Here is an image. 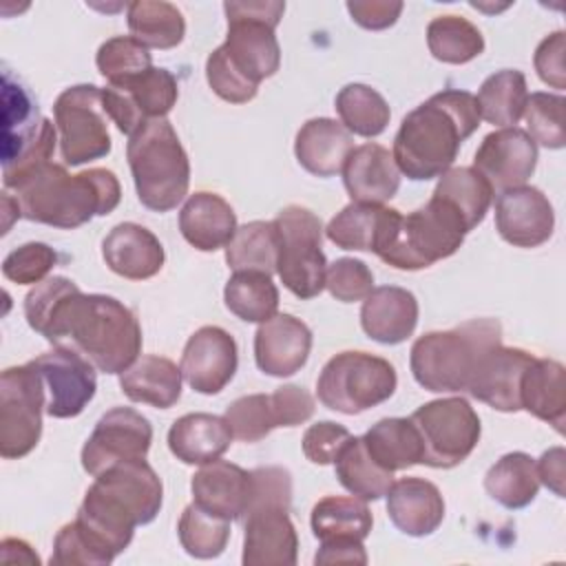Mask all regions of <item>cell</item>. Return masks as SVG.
<instances>
[{
    "label": "cell",
    "mask_w": 566,
    "mask_h": 566,
    "mask_svg": "<svg viewBox=\"0 0 566 566\" xmlns=\"http://www.w3.org/2000/svg\"><path fill=\"white\" fill-rule=\"evenodd\" d=\"M31 329L73 347L97 371L122 374L142 352V327L130 307L106 294H84L66 276H49L24 296Z\"/></svg>",
    "instance_id": "obj_1"
},
{
    "label": "cell",
    "mask_w": 566,
    "mask_h": 566,
    "mask_svg": "<svg viewBox=\"0 0 566 566\" xmlns=\"http://www.w3.org/2000/svg\"><path fill=\"white\" fill-rule=\"evenodd\" d=\"M228 38L206 60L210 88L230 104L250 102L259 84L281 66V46L274 35L285 2H226Z\"/></svg>",
    "instance_id": "obj_2"
},
{
    "label": "cell",
    "mask_w": 566,
    "mask_h": 566,
    "mask_svg": "<svg viewBox=\"0 0 566 566\" xmlns=\"http://www.w3.org/2000/svg\"><path fill=\"white\" fill-rule=\"evenodd\" d=\"M161 500V480L146 458L119 462L95 475L75 522L115 559L130 544L135 526L157 517Z\"/></svg>",
    "instance_id": "obj_3"
},
{
    "label": "cell",
    "mask_w": 566,
    "mask_h": 566,
    "mask_svg": "<svg viewBox=\"0 0 566 566\" xmlns=\"http://www.w3.org/2000/svg\"><path fill=\"white\" fill-rule=\"evenodd\" d=\"M480 126L478 99L447 88L407 113L394 137V161L413 181L440 177L458 157L460 144Z\"/></svg>",
    "instance_id": "obj_4"
},
{
    "label": "cell",
    "mask_w": 566,
    "mask_h": 566,
    "mask_svg": "<svg viewBox=\"0 0 566 566\" xmlns=\"http://www.w3.org/2000/svg\"><path fill=\"white\" fill-rule=\"evenodd\" d=\"M11 190L24 219L73 230L104 217L119 206L122 188L115 172L88 168L69 175L64 166L46 161L24 175Z\"/></svg>",
    "instance_id": "obj_5"
},
{
    "label": "cell",
    "mask_w": 566,
    "mask_h": 566,
    "mask_svg": "<svg viewBox=\"0 0 566 566\" xmlns=\"http://www.w3.org/2000/svg\"><path fill=\"white\" fill-rule=\"evenodd\" d=\"M502 343V327L495 318H473L453 329L420 336L409 356V367L427 391H467L480 358Z\"/></svg>",
    "instance_id": "obj_6"
},
{
    "label": "cell",
    "mask_w": 566,
    "mask_h": 566,
    "mask_svg": "<svg viewBox=\"0 0 566 566\" xmlns=\"http://www.w3.org/2000/svg\"><path fill=\"white\" fill-rule=\"evenodd\" d=\"M126 157L142 206L168 212L181 203L190 184V161L166 117L150 119L133 133Z\"/></svg>",
    "instance_id": "obj_7"
},
{
    "label": "cell",
    "mask_w": 566,
    "mask_h": 566,
    "mask_svg": "<svg viewBox=\"0 0 566 566\" xmlns=\"http://www.w3.org/2000/svg\"><path fill=\"white\" fill-rule=\"evenodd\" d=\"M55 126L40 115L29 88L9 71L2 73V184L13 188L33 168L51 161Z\"/></svg>",
    "instance_id": "obj_8"
},
{
    "label": "cell",
    "mask_w": 566,
    "mask_h": 566,
    "mask_svg": "<svg viewBox=\"0 0 566 566\" xmlns=\"http://www.w3.org/2000/svg\"><path fill=\"white\" fill-rule=\"evenodd\" d=\"M469 228L462 214L442 197L402 214L380 259L396 270H422L458 252Z\"/></svg>",
    "instance_id": "obj_9"
},
{
    "label": "cell",
    "mask_w": 566,
    "mask_h": 566,
    "mask_svg": "<svg viewBox=\"0 0 566 566\" xmlns=\"http://www.w3.org/2000/svg\"><path fill=\"white\" fill-rule=\"evenodd\" d=\"M396 385L398 376L389 360L367 352H340L325 363L316 394L327 409L354 416L389 400Z\"/></svg>",
    "instance_id": "obj_10"
},
{
    "label": "cell",
    "mask_w": 566,
    "mask_h": 566,
    "mask_svg": "<svg viewBox=\"0 0 566 566\" xmlns=\"http://www.w3.org/2000/svg\"><path fill=\"white\" fill-rule=\"evenodd\" d=\"M279 232L276 274L281 283L298 298H314L325 287L327 261L321 250L323 223L303 208L287 206L274 219Z\"/></svg>",
    "instance_id": "obj_11"
},
{
    "label": "cell",
    "mask_w": 566,
    "mask_h": 566,
    "mask_svg": "<svg viewBox=\"0 0 566 566\" xmlns=\"http://www.w3.org/2000/svg\"><path fill=\"white\" fill-rule=\"evenodd\" d=\"M422 442V464L453 469L475 449L482 427L469 400L451 396L424 402L411 416Z\"/></svg>",
    "instance_id": "obj_12"
},
{
    "label": "cell",
    "mask_w": 566,
    "mask_h": 566,
    "mask_svg": "<svg viewBox=\"0 0 566 566\" xmlns=\"http://www.w3.org/2000/svg\"><path fill=\"white\" fill-rule=\"evenodd\" d=\"M53 115L66 166H82L111 153L108 115L102 106L99 86L75 84L64 88L53 104Z\"/></svg>",
    "instance_id": "obj_13"
},
{
    "label": "cell",
    "mask_w": 566,
    "mask_h": 566,
    "mask_svg": "<svg viewBox=\"0 0 566 566\" xmlns=\"http://www.w3.org/2000/svg\"><path fill=\"white\" fill-rule=\"evenodd\" d=\"M46 394L33 363L7 367L0 376V455L24 458L42 436Z\"/></svg>",
    "instance_id": "obj_14"
},
{
    "label": "cell",
    "mask_w": 566,
    "mask_h": 566,
    "mask_svg": "<svg viewBox=\"0 0 566 566\" xmlns=\"http://www.w3.org/2000/svg\"><path fill=\"white\" fill-rule=\"evenodd\" d=\"M177 97L179 86L175 75L159 66L102 88L104 113L128 137L146 122L166 117L177 104Z\"/></svg>",
    "instance_id": "obj_15"
},
{
    "label": "cell",
    "mask_w": 566,
    "mask_h": 566,
    "mask_svg": "<svg viewBox=\"0 0 566 566\" xmlns=\"http://www.w3.org/2000/svg\"><path fill=\"white\" fill-rule=\"evenodd\" d=\"M31 363L42 378L44 411L51 418H75L93 400L97 389L95 365L73 347L55 345Z\"/></svg>",
    "instance_id": "obj_16"
},
{
    "label": "cell",
    "mask_w": 566,
    "mask_h": 566,
    "mask_svg": "<svg viewBox=\"0 0 566 566\" xmlns=\"http://www.w3.org/2000/svg\"><path fill=\"white\" fill-rule=\"evenodd\" d=\"M153 442L150 422L130 407L106 411L82 447V467L88 475H99L113 464L146 458Z\"/></svg>",
    "instance_id": "obj_17"
},
{
    "label": "cell",
    "mask_w": 566,
    "mask_h": 566,
    "mask_svg": "<svg viewBox=\"0 0 566 566\" xmlns=\"http://www.w3.org/2000/svg\"><path fill=\"white\" fill-rule=\"evenodd\" d=\"M537 164V144L517 126L489 133L475 150L473 166L493 195L524 186Z\"/></svg>",
    "instance_id": "obj_18"
},
{
    "label": "cell",
    "mask_w": 566,
    "mask_h": 566,
    "mask_svg": "<svg viewBox=\"0 0 566 566\" xmlns=\"http://www.w3.org/2000/svg\"><path fill=\"white\" fill-rule=\"evenodd\" d=\"M237 365L234 338L217 325H206L188 338L179 369L195 391L212 396L234 378Z\"/></svg>",
    "instance_id": "obj_19"
},
{
    "label": "cell",
    "mask_w": 566,
    "mask_h": 566,
    "mask_svg": "<svg viewBox=\"0 0 566 566\" xmlns=\"http://www.w3.org/2000/svg\"><path fill=\"white\" fill-rule=\"evenodd\" d=\"M495 228L515 248H537L551 239L555 212L539 188L517 186L497 195Z\"/></svg>",
    "instance_id": "obj_20"
},
{
    "label": "cell",
    "mask_w": 566,
    "mask_h": 566,
    "mask_svg": "<svg viewBox=\"0 0 566 566\" xmlns=\"http://www.w3.org/2000/svg\"><path fill=\"white\" fill-rule=\"evenodd\" d=\"M533 354L520 347L493 345L478 363L467 394L497 411H520V385Z\"/></svg>",
    "instance_id": "obj_21"
},
{
    "label": "cell",
    "mask_w": 566,
    "mask_h": 566,
    "mask_svg": "<svg viewBox=\"0 0 566 566\" xmlns=\"http://www.w3.org/2000/svg\"><path fill=\"white\" fill-rule=\"evenodd\" d=\"M312 332L292 314H274L254 334L256 367L274 378L296 374L310 358Z\"/></svg>",
    "instance_id": "obj_22"
},
{
    "label": "cell",
    "mask_w": 566,
    "mask_h": 566,
    "mask_svg": "<svg viewBox=\"0 0 566 566\" xmlns=\"http://www.w3.org/2000/svg\"><path fill=\"white\" fill-rule=\"evenodd\" d=\"M285 509L252 511L243 524L245 566H294L298 555L296 528Z\"/></svg>",
    "instance_id": "obj_23"
},
{
    "label": "cell",
    "mask_w": 566,
    "mask_h": 566,
    "mask_svg": "<svg viewBox=\"0 0 566 566\" xmlns=\"http://www.w3.org/2000/svg\"><path fill=\"white\" fill-rule=\"evenodd\" d=\"M400 217L402 214L396 208L382 203L352 201L327 223L325 234L343 250H363L380 256L391 241Z\"/></svg>",
    "instance_id": "obj_24"
},
{
    "label": "cell",
    "mask_w": 566,
    "mask_h": 566,
    "mask_svg": "<svg viewBox=\"0 0 566 566\" xmlns=\"http://www.w3.org/2000/svg\"><path fill=\"white\" fill-rule=\"evenodd\" d=\"M190 491L192 502L203 511L228 522H243L250 502V471L226 460H212L192 475Z\"/></svg>",
    "instance_id": "obj_25"
},
{
    "label": "cell",
    "mask_w": 566,
    "mask_h": 566,
    "mask_svg": "<svg viewBox=\"0 0 566 566\" xmlns=\"http://www.w3.org/2000/svg\"><path fill=\"white\" fill-rule=\"evenodd\" d=\"M387 515L400 533L424 537L442 524L444 500L433 482L424 478H400L387 491Z\"/></svg>",
    "instance_id": "obj_26"
},
{
    "label": "cell",
    "mask_w": 566,
    "mask_h": 566,
    "mask_svg": "<svg viewBox=\"0 0 566 566\" xmlns=\"http://www.w3.org/2000/svg\"><path fill=\"white\" fill-rule=\"evenodd\" d=\"M340 172L347 195L358 203H385L400 188V170L394 155L380 144L356 146Z\"/></svg>",
    "instance_id": "obj_27"
},
{
    "label": "cell",
    "mask_w": 566,
    "mask_h": 566,
    "mask_svg": "<svg viewBox=\"0 0 566 566\" xmlns=\"http://www.w3.org/2000/svg\"><path fill=\"white\" fill-rule=\"evenodd\" d=\"M102 256L106 265L130 281L155 276L164 268V245L144 226L126 221L117 223L102 241Z\"/></svg>",
    "instance_id": "obj_28"
},
{
    "label": "cell",
    "mask_w": 566,
    "mask_h": 566,
    "mask_svg": "<svg viewBox=\"0 0 566 566\" xmlns=\"http://www.w3.org/2000/svg\"><path fill=\"white\" fill-rule=\"evenodd\" d=\"M363 332L382 345H398L407 340L418 325L416 296L398 285L374 287L360 307Z\"/></svg>",
    "instance_id": "obj_29"
},
{
    "label": "cell",
    "mask_w": 566,
    "mask_h": 566,
    "mask_svg": "<svg viewBox=\"0 0 566 566\" xmlns=\"http://www.w3.org/2000/svg\"><path fill=\"white\" fill-rule=\"evenodd\" d=\"M179 230L192 248L214 252L234 237L237 214L221 195L201 190L186 199L179 212Z\"/></svg>",
    "instance_id": "obj_30"
},
{
    "label": "cell",
    "mask_w": 566,
    "mask_h": 566,
    "mask_svg": "<svg viewBox=\"0 0 566 566\" xmlns=\"http://www.w3.org/2000/svg\"><path fill=\"white\" fill-rule=\"evenodd\" d=\"M354 150L352 133L336 119L314 117L301 126L294 142L298 164L316 177H334Z\"/></svg>",
    "instance_id": "obj_31"
},
{
    "label": "cell",
    "mask_w": 566,
    "mask_h": 566,
    "mask_svg": "<svg viewBox=\"0 0 566 566\" xmlns=\"http://www.w3.org/2000/svg\"><path fill=\"white\" fill-rule=\"evenodd\" d=\"M232 442L226 418L214 413H186L168 431V447L184 464H208L219 460Z\"/></svg>",
    "instance_id": "obj_32"
},
{
    "label": "cell",
    "mask_w": 566,
    "mask_h": 566,
    "mask_svg": "<svg viewBox=\"0 0 566 566\" xmlns=\"http://www.w3.org/2000/svg\"><path fill=\"white\" fill-rule=\"evenodd\" d=\"M520 405L562 433L566 420L564 365L551 358H533L522 376Z\"/></svg>",
    "instance_id": "obj_33"
},
{
    "label": "cell",
    "mask_w": 566,
    "mask_h": 566,
    "mask_svg": "<svg viewBox=\"0 0 566 566\" xmlns=\"http://www.w3.org/2000/svg\"><path fill=\"white\" fill-rule=\"evenodd\" d=\"M119 387L133 402L168 409L181 396V369L170 358L148 354L119 374Z\"/></svg>",
    "instance_id": "obj_34"
},
{
    "label": "cell",
    "mask_w": 566,
    "mask_h": 566,
    "mask_svg": "<svg viewBox=\"0 0 566 566\" xmlns=\"http://www.w3.org/2000/svg\"><path fill=\"white\" fill-rule=\"evenodd\" d=\"M360 438L371 460L385 471L422 464V442L411 418H382Z\"/></svg>",
    "instance_id": "obj_35"
},
{
    "label": "cell",
    "mask_w": 566,
    "mask_h": 566,
    "mask_svg": "<svg viewBox=\"0 0 566 566\" xmlns=\"http://www.w3.org/2000/svg\"><path fill=\"white\" fill-rule=\"evenodd\" d=\"M484 489L504 509L515 511V509L528 506L539 491L535 460L524 451H513L502 455L486 471Z\"/></svg>",
    "instance_id": "obj_36"
},
{
    "label": "cell",
    "mask_w": 566,
    "mask_h": 566,
    "mask_svg": "<svg viewBox=\"0 0 566 566\" xmlns=\"http://www.w3.org/2000/svg\"><path fill=\"white\" fill-rule=\"evenodd\" d=\"M312 533L318 542L327 539H365L371 531L374 517L365 500L327 495L312 509Z\"/></svg>",
    "instance_id": "obj_37"
},
{
    "label": "cell",
    "mask_w": 566,
    "mask_h": 566,
    "mask_svg": "<svg viewBox=\"0 0 566 566\" xmlns=\"http://www.w3.org/2000/svg\"><path fill=\"white\" fill-rule=\"evenodd\" d=\"M130 38L146 49H172L186 35L181 11L164 0H135L126 11Z\"/></svg>",
    "instance_id": "obj_38"
},
{
    "label": "cell",
    "mask_w": 566,
    "mask_h": 566,
    "mask_svg": "<svg viewBox=\"0 0 566 566\" xmlns=\"http://www.w3.org/2000/svg\"><path fill=\"white\" fill-rule=\"evenodd\" d=\"M475 99L480 108V119H486L489 124L502 128L515 126L524 115V106L528 99L526 77L522 71L515 69L497 71L482 82Z\"/></svg>",
    "instance_id": "obj_39"
},
{
    "label": "cell",
    "mask_w": 566,
    "mask_h": 566,
    "mask_svg": "<svg viewBox=\"0 0 566 566\" xmlns=\"http://www.w3.org/2000/svg\"><path fill=\"white\" fill-rule=\"evenodd\" d=\"M336 478L338 482L354 495L360 497L365 502H374L380 500L382 495H387L391 482H394V473L385 471L382 467H378L371 455L367 453L363 438L352 436L345 447L338 451L336 460Z\"/></svg>",
    "instance_id": "obj_40"
},
{
    "label": "cell",
    "mask_w": 566,
    "mask_h": 566,
    "mask_svg": "<svg viewBox=\"0 0 566 566\" xmlns=\"http://www.w3.org/2000/svg\"><path fill=\"white\" fill-rule=\"evenodd\" d=\"M226 261L234 272L274 274L279 263V232L274 221H250L237 228L226 245Z\"/></svg>",
    "instance_id": "obj_41"
},
{
    "label": "cell",
    "mask_w": 566,
    "mask_h": 566,
    "mask_svg": "<svg viewBox=\"0 0 566 566\" xmlns=\"http://www.w3.org/2000/svg\"><path fill=\"white\" fill-rule=\"evenodd\" d=\"M226 307L245 323H265L276 314L279 290L265 272H234L223 290Z\"/></svg>",
    "instance_id": "obj_42"
},
{
    "label": "cell",
    "mask_w": 566,
    "mask_h": 566,
    "mask_svg": "<svg viewBox=\"0 0 566 566\" xmlns=\"http://www.w3.org/2000/svg\"><path fill=\"white\" fill-rule=\"evenodd\" d=\"M433 195L447 199L462 214L469 232L484 221L493 199L491 186L471 166L449 168L447 172H442Z\"/></svg>",
    "instance_id": "obj_43"
},
{
    "label": "cell",
    "mask_w": 566,
    "mask_h": 566,
    "mask_svg": "<svg viewBox=\"0 0 566 566\" xmlns=\"http://www.w3.org/2000/svg\"><path fill=\"white\" fill-rule=\"evenodd\" d=\"M336 113L340 124L360 137L380 135L391 117L385 97L367 84H347L336 95Z\"/></svg>",
    "instance_id": "obj_44"
},
{
    "label": "cell",
    "mask_w": 566,
    "mask_h": 566,
    "mask_svg": "<svg viewBox=\"0 0 566 566\" xmlns=\"http://www.w3.org/2000/svg\"><path fill=\"white\" fill-rule=\"evenodd\" d=\"M427 46L440 62L467 64L484 51V38L462 15H438L427 27Z\"/></svg>",
    "instance_id": "obj_45"
},
{
    "label": "cell",
    "mask_w": 566,
    "mask_h": 566,
    "mask_svg": "<svg viewBox=\"0 0 566 566\" xmlns=\"http://www.w3.org/2000/svg\"><path fill=\"white\" fill-rule=\"evenodd\" d=\"M232 429V438L241 442H259L272 429L285 427L279 394H250L237 398L223 416Z\"/></svg>",
    "instance_id": "obj_46"
},
{
    "label": "cell",
    "mask_w": 566,
    "mask_h": 566,
    "mask_svg": "<svg viewBox=\"0 0 566 566\" xmlns=\"http://www.w3.org/2000/svg\"><path fill=\"white\" fill-rule=\"evenodd\" d=\"M179 542L190 557L212 559L226 551L230 539V522L217 517L195 502L188 504L177 524Z\"/></svg>",
    "instance_id": "obj_47"
},
{
    "label": "cell",
    "mask_w": 566,
    "mask_h": 566,
    "mask_svg": "<svg viewBox=\"0 0 566 566\" xmlns=\"http://www.w3.org/2000/svg\"><path fill=\"white\" fill-rule=\"evenodd\" d=\"M566 99L555 93H531L524 106V119L528 126V137L551 150L566 146V124H564Z\"/></svg>",
    "instance_id": "obj_48"
},
{
    "label": "cell",
    "mask_w": 566,
    "mask_h": 566,
    "mask_svg": "<svg viewBox=\"0 0 566 566\" xmlns=\"http://www.w3.org/2000/svg\"><path fill=\"white\" fill-rule=\"evenodd\" d=\"M95 64L108 84H117L153 69V57L148 49L135 38L115 35L97 49Z\"/></svg>",
    "instance_id": "obj_49"
},
{
    "label": "cell",
    "mask_w": 566,
    "mask_h": 566,
    "mask_svg": "<svg viewBox=\"0 0 566 566\" xmlns=\"http://www.w3.org/2000/svg\"><path fill=\"white\" fill-rule=\"evenodd\" d=\"M55 263H57V254L51 245L40 241H29L4 256L2 274L11 283L31 285V283L44 281Z\"/></svg>",
    "instance_id": "obj_50"
},
{
    "label": "cell",
    "mask_w": 566,
    "mask_h": 566,
    "mask_svg": "<svg viewBox=\"0 0 566 566\" xmlns=\"http://www.w3.org/2000/svg\"><path fill=\"white\" fill-rule=\"evenodd\" d=\"M292 506V475L283 467H259L250 471V502L245 517L259 509ZM243 517V520H245Z\"/></svg>",
    "instance_id": "obj_51"
},
{
    "label": "cell",
    "mask_w": 566,
    "mask_h": 566,
    "mask_svg": "<svg viewBox=\"0 0 566 566\" xmlns=\"http://www.w3.org/2000/svg\"><path fill=\"white\" fill-rule=\"evenodd\" d=\"M325 287L336 301L356 303L363 301L374 290V274L365 261L343 256L327 265Z\"/></svg>",
    "instance_id": "obj_52"
},
{
    "label": "cell",
    "mask_w": 566,
    "mask_h": 566,
    "mask_svg": "<svg viewBox=\"0 0 566 566\" xmlns=\"http://www.w3.org/2000/svg\"><path fill=\"white\" fill-rule=\"evenodd\" d=\"M113 557L104 553L73 520L60 528L53 542L51 564H86V566H104L111 564Z\"/></svg>",
    "instance_id": "obj_53"
},
{
    "label": "cell",
    "mask_w": 566,
    "mask_h": 566,
    "mask_svg": "<svg viewBox=\"0 0 566 566\" xmlns=\"http://www.w3.org/2000/svg\"><path fill=\"white\" fill-rule=\"evenodd\" d=\"M349 438L352 433L343 424L321 420L303 433V453L314 464H334L338 451Z\"/></svg>",
    "instance_id": "obj_54"
},
{
    "label": "cell",
    "mask_w": 566,
    "mask_h": 566,
    "mask_svg": "<svg viewBox=\"0 0 566 566\" xmlns=\"http://www.w3.org/2000/svg\"><path fill=\"white\" fill-rule=\"evenodd\" d=\"M564 51H566V33L555 31L546 35L539 46L535 49V71L542 82H546L553 88H564Z\"/></svg>",
    "instance_id": "obj_55"
},
{
    "label": "cell",
    "mask_w": 566,
    "mask_h": 566,
    "mask_svg": "<svg viewBox=\"0 0 566 566\" xmlns=\"http://www.w3.org/2000/svg\"><path fill=\"white\" fill-rule=\"evenodd\" d=\"M402 2L398 0H352L347 2V11L352 20L369 31H382L396 24L402 13Z\"/></svg>",
    "instance_id": "obj_56"
},
{
    "label": "cell",
    "mask_w": 566,
    "mask_h": 566,
    "mask_svg": "<svg viewBox=\"0 0 566 566\" xmlns=\"http://www.w3.org/2000/svg\"><path fill=\"white\" fill-rule=\"evenodd\" d=\"M316 564H367V553L360 539H327L321 542L314 555Z\"/></svg>",
    "instance_id": "obj_57"
},
{
    "label": "cell",
    "mask_w": 566,
    "mask_h": 566,
    "mask_svg": "<svg viewBox=\"0 0 566 566\" xmlns=\"http://www.w3.org/2000/svg\"><path fill=\"white\" fill-rule=\"evenodd\" d=\"M564 449L555 447L542 453V458L535 462L537 467V478L539 484H544L546 489H551L557 497H564Z\"/></svg>",
    "instance_id": "obj_58"
}]
</instances>
